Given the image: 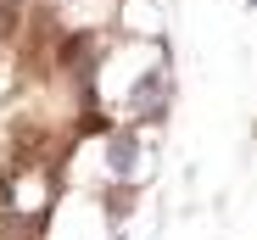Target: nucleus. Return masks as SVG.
Listing matches in <instances>:
<instances>
[{
	"instance_id": "1",
	"label": "nucleus",
	"mask_w": 257,
	"mask_h": 240,
	"mask_svg": "<svg viewBox=\"0 0 257 240\" xmlns=\"http://www.w3.org/2000/svg\"><path fill=\"white\" fill-rule=\"evenodd\" d=\"M135 168H140V129L117 123L106 134V179H135Z\"/></svg>"
},
{
	"instance_id": "2",
	"label": "nucleus",
	"mask_w": 257,
	"mask_h": 240,
	"mask_svg": "<svg viewBox=\"0 0 257 240\" xmlns=\"http://www.w3.org/2000/svg\"><path fill=\"white\" fill-rule=\"evenodd\" d=\"M135 201H140V184H135V179H106V184H101V212H106V223H112V229H123V223H128Z\"/></svg>"
},
{
	"instance_id": "3",
	"label": "nucleus",
	"mask_w": 257,
	"mask_h": 240,
	"mask_svg": "<svg viewBox=\"0 0 257 240\" xmlns=\"http://www.w3.org/2000/svg\"><path fill=\"white\" fill-rule=\"evenodd\" d=\"M23 17H28V0H0V45H17Z\"/></svg>"
},
{
	"instance_id": "4",
	"label": "nucleus",
	"mask_w": 257,
	"mask_h": 240,
	"mask_svg": "<svg viewBox=\"0 0 257 240\" xmlns=\"http://www.w3.org/2000/svg\"><path fill=\"white\" fill-rule=\"evenodd\" d=\"M106 240H128V234H123V229H112V234H106Z\"/></svg>"
}]
</instances>
